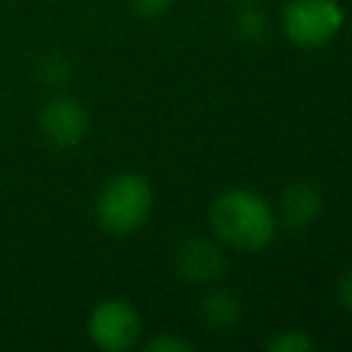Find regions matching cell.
<instances>
[{
	"mask_svg": "<svg viewBox=\"0 0 352 352\" xmlns=\"http://www.w3.org/2000/svg\"><path fill=\"white\" fill-rule=\"evenodd\" d=\"M209 226L220 245L256 253L264 250L278 231V217L270 201L250 187H228L209 206Z\"/></svg>",
	"mask_w": 352,
	"mask_h": 352,
	"instance_id": "6da1fadb",
	"label": "cell"
},
{
	"mask_svg": "<svg viewBox=\"0 0 352 352\" xmlns=\"http://www.w3.org/2000/svg\"><path fill=\"white\" fill-rule=\"evenodd\" d=\"M154 209V190L146 176L124 170L104 182L96 195V223L110 236H129L146 226Z\"/></svg>",
	"mask_w": 352,
	"mask_h": 352,
	"instance_id": "7a4b0ae2",
	"label": "cell"
},
{
	"mask_svg": "<svg viewBox=\"0 0 352 352\" xmlns=\"http://www.w3.org/2000/svg\"><path fill=\"white\" fill-rule=\"evenodd\" d=\"M344 8L338 0H292L280 22L286 38L300 50H319L344 28Z\"/></svg>",
	"mask_w": 352,
	"mask_h": 352,
	"instance_id": "3957f363",
	"label": "cell"
},
{
	"mask_svg": "<svg viewBox=\"0 0 352 352\" xmlns=\"http://www.w3.org/2000/svg\"><path fill=\"white\" fill-rule=\"evenodd\" d=\"M88 338L107 352H124L132 349L140 341L143 333V322L138 308L129 300L121 297H110L94 305V311L88 314Z\"/></svg>",
	"mask_w": 352,
	"mask_h": 352,
	"instance_id": "277c9868",
	"label": "cell"
},
{
	"mask_svg": "<svg viewBox=\"0 0 352 352\" xmlns=\"http://www.w3.org/2000/svg\"><path fill=\"white\" fill-rule=\"evenodd\" d=\"M38 132L55 148H74L88 135V110L69 94H55L38 113Z\"/></svg>",
	"mask_w": 352,
	"mask_h": 352,
	"instance_id": "5b68a950",
	"label": "cell"
},
{
	"mask_svg": "<svg viewBox=\"0 0 352 352\" xmlns=\"http://www.w3.org/2000/svg\"><path fill=\"white\" fill-rule=\"evenodd\" d=\"M226 253L217 239L206 236H184L173 250V270L184 283L206 286L226 275Z\"/></svg>",
	"mask_w": 352,
	"mask_h": 352,
	"instance_id": "8992f818",
	"label": "cell"
},
{
	"mask_svg": "<svg viewBox=\"0 0 352 352\" xmlns=\"http://www.w3.org/2000/svg\"><path fill=\"white\" fill-rule=\"evenodd\" d=\"M322 214V192L314 182L305 179H294L283 187L280 201H278V223H283L286 228H308L311 223H316V217Z\"/></svg>",
	"mask_w": 352,
	"mask_h": 352,
	"instance_id": "52a82bcc",
	"label": "cell"
},
{
	"mask_svg": "<svg viewBox=\"0 0 352 352\" xmlns=\"http://www.w3.org/2000/svg\"><path fill=\"white\" fill-rule=\"evenodd\" d=\"M201 319L212 333H228L242 319V300L228 289H212L201 300Z\"/></svg>",
	"mask_w": 352,
	"mask_h": 352,
	"instance_id": "ba28073f",
	"label": "cell"
},
{
	"mask_svg": "<svg viewBox=\"0 0 352 352\" xmlns=\"http://www.w3.org/2000/svg\"><path fill=\"white\" fill-rule=\"evenodd\" d=\"M270 352H308L316 349V341L302 330H278L264 344Z\"/></svg>",
	"mask_w": 352,
	"mask_h": 352,
	"instance_id": "9c48e42d",
	"label": "cell"
},
{
	"mask_svg": "<svg viewBox=\"0 0 352 352\" xmlns=\"http://www.w3.org/2000/svg\"><path fill=\"white\" fill-rule=\"evenodd\" d=\"M38 72H41V77H44L50 85H63V82L72 77V63H69V58L52 52V55H47V58L41 60Z\"/></svg>",
	"mask_w": 352,
	"mask_h": 352,
	"instance_id": "30bf717a",
	"label": "cell"
},
{
	"mask_svg": "<svg viewBox=\"0 0 352 352\" xmlns=\"http://www.w3.org/2000/svg\"><path fill=\"white\" fill-rule=\"evenodd\" d=\"M236 22H239V33L245 38H250V41H256V38H261L267 33V16L258 8H245L236 16Z\"/></svg>",
	"mask_w": 352,
	"mask_h": 352,
	"instance_id": "8fae6325",
	"label": "cell"
},
{
	"mask_svg": "<svg viewBox=\"0 0 352 352\" xmlns=\"http://www.w3.org/2000/svg\"><path fill=\"white\" fill-rule=\"evenodd\" d=\"M146 352H190L192 349V341L182 338V336H170V333H160L154 338H148L143 344Z\"/></svg>",
	"mask_w": 352,
	"mask_h": 352,
	"instance_id": "7c38bea8",
	"label": "cell"
},
{
	"mask_svg": "<svg viewBox=\"0 0 352 352\" xmlns=\"http://www.w3.org/2000/svg\"><path fill=\"white\" fill-rule=\"evenodd\" d=\"M129 6L140 16H162L173 6V0H129Z\"/></svg>",
	"mask_w": 352,
	"mask_h": 352,
	"instance_id": "4fadbf2b",
	"label": "cell"
},
{
	"mask_svg": "<svg viewBox=\"0 0 352 352\" xmlns=\"http://www.w3.org/2000/svg\"><path fill=\"white\" fill-rule=\"evenodd\" d=\"M336 300H338V305H341L344 311L352 314V270H346V272L338 278V283H336Z\"/></svg>",
	"mask_w": 352,
	"mask_h": 352,
	"instance_id": "5bb4252c",
	"label": "cell"
}]
</instances>
